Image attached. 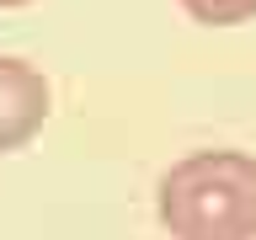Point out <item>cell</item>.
I'll use <instances>...</instances> for the list:
<instances>
[{
	"instance_id": "obj_1",
	"label": "cell",
	"mask_w": 256,
	"mask_h": 240,
	"mask_svg": "<svg viewBox=\"0 0 256 240\" xmlns=\"http://www.w3.org/2000/svg\"><path fill=\"white\" fill-rule=\"evenodd\" d=\"M155 214L176 240H256V155L198 150L160 176Z\"/></svg>"
},
{
	"instance_id": "obj_2",
	"label": "cell",
	"mask_w": 256,
	"mask_h": 240,
	"mask_svg": "<svg viewBox=\"0 0 256 240\" xmlns=\"http://www.w3.org/2000/svg\"><path fill=\"white\" fill-rule=\"evenodd\" d=\"M48 107H54V91H48L43 70L27 59L0 54V155L22 150L48 123Z\"/></svg>"
},
{
	"instance_id": "obj_3",
	"label": "cell",
	"mask_w": 256,
	"mask_h": 240,
	"mask_svg": "<svg viewBox=\"0 0 256 240\" xmlns=\"http://www.w3.org/2000/svg\"><path fill=\"white\" fill-rule=\"evenodd\" d=\"M182 11L203 27H240L256 16V0H182Z\"/></svg>"
},
{
	"instance_id": "obj_4",
	"label": "cell",
	"mask_w": 256,
	"mask_h": 240,
	"mask_svg": "<svg viewBox=\"0 0 256 240\" xmlns=\"http://www.w3.org/2000/svg\"><path fill=\"white\" fill-rule=\"evenodd\" d=\"M0 6H6V11H11V6H32V0H0Z\"/></svg>"
}]
</instances>
